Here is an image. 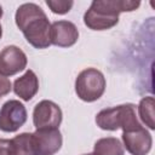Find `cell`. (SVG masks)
Wrapping results in <instances>:
<instances>
[{
	"label": "cell",
	"instance_id": "obj_1",
	"mask_svg": "<svg viewBox=\"0 0 155 155\" xmlns=\"http://www.w3.org/2000/svg\"><path fill=\"white\" fill-rule=\"evenodd\" d=\"M15 21L33 47L42 50L51 45V23L39 5L34 2L22 4L16 11Z\"/></svg>",
	"mask_w": 155,
	"mask_h": 155
},
{
	"label": "cell",
	"instance_id": "obj_2",
	"mask_svg": "<svg viewBox=\"0 0 155 155\" xmlns=\"http://www.w3.org/2000/svg\"><path fill=\"white\" fill-rule=\"evenodd\" d=\"M139 5L131 0H94L84 15V23L91 30H107L119 23L121 12L134 11Z\"/></svg>",
	"mask_w": 155,
	"mask_h": 155
},
{
	"label": "cell",
	"instance_id": "obj_3",
	"mask_svg": "<svg viewBox=\"0 0 155 155\" xmlns=\"http://www.w3.org/2000/svg\"><path fill=\"white\" fill-rule=\"evenodd\" d=\"M96 124L104 131H116L121 128L122 132L142 126L137 117L136 105L132 103L120 104L101 110L96 115Z\"/></svg>",
	"mask_w": 155,
	"mask_h": 155
},
{
	"label": "cell",
	"instance_id": "obj_4",
	"mask_svg": "<svg viewBox=\"0 0 155 155\" xmlns=\"http://www.w3.org/2000/svg\"><path fill=\"white\" fill-rule=\"evenodd\" d=\"M107 81L103 73L96 68L84 69L75 80V92L78 97L87 103L99 99L105 91Z\"/></svg>",
	"mask_w": 155,
	"mask_h": 155
},
{
	"label": "cell",
	"instance_id": "obj_5",
	"mask_svg": "<svg viewBox=\"0 0 155 155\" xmlns=\"http://www.w3.org/2000/svg\"><path fill=\"white\" fill-rule=\"evenodd\" d=\"M27 121V109L17 99H10L0 109V130L2 132H16Z\"/></svg>",
	"mask_w": 155,
	"mask_h": 155
},
{
	"label": "cell",
	"instance_id": "obj_6",
	"mask_svg": "<svg viewBox=\"0 0 155 155\" xmlns=\"http://www.w3.org/2000/svg\"><path fill=\"white\" fill-rule=\"evenodd\" d=\"M62 110L52 101L44 99L39 102L33 111V124L36 130L39 128H58L62 122Z\"/></svg>",
	"mask_w": 155,
	"mask_h": 155
},
{
	"label": "cell",
	"instance_id": "obj_7",
	"mask_svg": "<svg viewBox=\"0 0 155 155\" xmlns=\"http://www.w3.org/2000/svg\"><path fill=\"white\" fill-rule=\"evenodd\" d=\"M62 143L58 128H39L33 133L35 155H54L62 148Z\"/></svg>",
	"mask_w": 155,
	"mask_h": 155
},
{
	"label": "cell",
	"instance_id": "obj_8",
	"mask_svg": "<svg viewBox=\"0 0 155 155\" xmlns=\"http://www.w3.org/2000/svg\"><path fill=\"white\" fill-rule=\"evenodd\" d=\"M28 63L25 53L17 46L10 45L0 51V74L12 76L25 69Z\"/></svg>",
	"mask_w": 155,
	"mask_h": 155
},
{
	"label": "cell",
	"instance_id": "obj_9",
	"mask_svg": "<svg viewBox=\"0 0 155 155\" xmlns=\"http://www.w3.org/2000/svg\"><path fill=\"white\" fill-rule=\"evenodd\" d=\"M122 145L131 155H147L153 145L151 134L143 126L122 132Z\"/></svg>",
	"mask_w": 155,
	"mask_h": 155
},
{
	"label": "cell",
	"instance_id": "obj_10",
	"mask_svg": "<svg viewBox=\"0 0 155 155\" xmlns=\"http://www.w3.org/2000/svg\"><path fill=\"white\" fill-rule=\"evenodd\" d=\"M79 30L70 21H56L51 24V45L70 47L76 44Z\"/></svg>",
	"mask_w": 155,
	"mask_h": 155
},
{
	"label": "cell",
	"instance_id": "obj_11",
	"mask_svg": "<svg viewBox=\"0 0 155 155\" xmlns=\"http://www.w3.org/2000/svg\"><path fill=\"white\" fill-rule=\"evenodd\" d=\"M39 91V79L36 74L28 69L13 82V92L24 102H29Z\"/></svg>",
	"mask_w": 155,
	"mask_h": 155
},
{
	"label": "cell",
	"instance_id": "obj_12",
	"mask_svg": "<svg viewBox=\"0 0 155 155\" xmlns=\"http://www.w3.org/2000/svg\"><path fill=\"white\" fill-rule=\"evenodd\" d=\"M10 155H35L33 133L23 132L10 139Z\"/></svg>",
	"mask_w": 155,
	"mask_h": 155
},
{
	"label": "cell",
	"instance_id": "obj_13",
	"mask_svg": "<svg viewBox=\"0 0 155 155\" xmlns=\"http://www.w3.org/2000/svg\"><path fill=\"white\" fill-rule=\"evenodd\" d=\"M94 155H124L125 149L122 143L115 137L101 138L94 143Z\"/></svg>",
	"mask_w": 155,
	"mask_h": 155
},
{
	"label": "cell",
	"instance_id": "obj_14",
	"mask_svg": "<svg viewBox=\"0 0 155 155\" xmlns=\"http://www.w3.org/2000/svg\"><path fill=\"white\" fill-rule=\"evenodd\" d=\"M138 114L142 120V122L149 127L150 130L155 128V121H154V98L151 96L144 97L140 99L138 104Z\"/></svg>",
	"mask_w": 155,
	"mask_h": 155
},
{
	"label": "cell",
	"instance_id": "obj_15",
	"mask_svg": "<svg viewBox=\"0 0 155 155\" xmlns=\"http://www.w3.org/2000/svg\"><path fill=\"white\" fill-rule=\"evenodd\" d=\"M46 5L50 7V10L53 13L65 15L71 10L74 1H71V0H47Z\"/></svg>",
	"mask_w": 155,
	"mask_h": 155
},
{
	"label": "cell",
	"instance_id": "obj_16",
	"mask_svg": "<svg viewBox=\"0 0 155 155\" xmlns=\"http://www.w3.org/2000/svg\"><path fill=\"white\" fill-rule=\"evenodd\" d=\"M11 88H12L11 81L6 76H4V75L0 74V98H2L4 96L8 94L10 91H11Z\"/></svg>",
	"mask_w": 155,
	"mask_h": 155
},
{
	"label": "cell",
	"instance_id": "obj_17",
	"mask_svg": "<svg viewBox=\"0 0 155 155\" xmlns=\"http://www.w3.org/2000/svg\"><path fill=\"white\" fill-rule=\"evenodd\" d=\"M10 139L0 138V155H10Z\"/></svg>",
	"mask_w": 155,
	"mask_h": 155
},
{
	"label": "cell",
	"instance_id": "obj_18",
	"mask_svg": "<svg viewBox=\"0 0 155 155\" xmlns=\"http://www.w3.org/2000/svg\"><path fill=\"white\" fill-rule=\"evenodd\" d=\"M2 36V27H1V23H0V39Z\"/></svg>",
	"mask_w": 155,
	"mask_h": 155
},
{
	"label": "cell",
	"instance_id": "obj_19",
	"mask_svg": "<svg viewBox=\"0 0 155 155\" xmlns=\"http://www.w3.org/2000/svg\"><path fill=\"white\" fill-rule=\"evenodd\" d=\"M1 17H2V7L0 6V19H1Z\"/></svg>",
	"mask_w": 155,
	"mask_h": 155
},
{
	"label": "cell",
	"instance_id": "obj_20",
	"mask_svg": "<svg viewBox=\"0 0 155 155\" xmlns=\"http://www.w3.org/2000/svg\"><path fill=\"white\" fill-rule=\"evenodd\" d=\"M84 155H94L93 153H90V154H84Z\"/></svg>",
	"mask_w": 155,
	"mask_h": 155
}]
</instances>
